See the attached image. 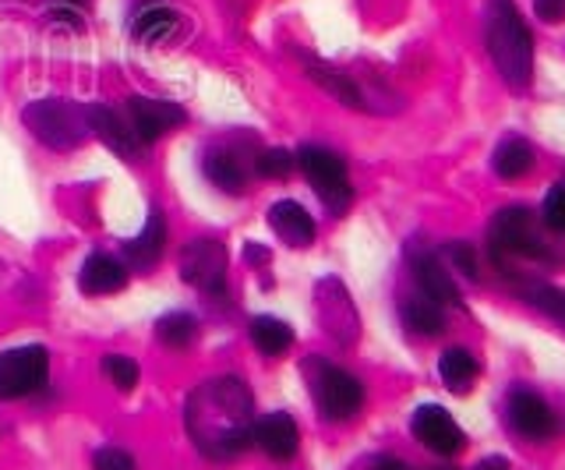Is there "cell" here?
I'll return each mask as SVG.
<instances>
[{
    "label": "cell",
    "mask_w": 565,
    "mask_h": 470,
    "mask_svg": "<svg viewBox=\"0 0 565 470\" xmlns=\"http://www.w3.org/2000/svg\"><path fill=\"white\" fill-rule=\"evenodd\" d=\"M255 399L241 378H212L188 396L184 425L205 457L226 460L247 449L255 431Z\"/></svg>",
    "instance_id": "6da1fadb"
},
{
    "label": "cell",
    "mask_w": 565,
    "mask_h": 470,
    "mask_svg": "<svg viewBox=\"0 0 565 470\" xmlns=\"http://www.w3.org/2000/svg\"><path fill=\"white\" fill-rule=\"evenodd\" d=\"M484 25L488 54L502 78L509 85H526L530 72H534V43H530V29L523 25L516 4L512 0H488Z\"/></svg>",
    "instance_id": "7a4b0ae2"
},
{
    "label": "cell",
    "mask_w": 565,
    "mask_h": 470,
    "mask_svg": "<svg viewBox=\"0 0 565 470\" xmlns=\"http://www.w3.org/2000/svg\"><path fill=\"white\" fill-rule=\"evenodd\" d=\"M491 258L494 266H505L509 258H530V263H547V266H562L565 252L555 248L552 241L541 234L537 216L530 209H502L499 216L491 220Z\"/></svg>",
    "instance_id": "3957f363"
},
{
    "label": "cell",
    "mask_w": 565,
    "mask_h": 470,
    "mask_svg": "<svg viewBox=\"0 0 565 470\" xmlns=\"http://www.w3.org/2000/svg\"><path fill=\"white\" fill-rule=\"evenodd\" d=\"M305 375H308V389L315 396V407L322 410V417H329V421H347V417H353L364 407V386L350 372L335 368V364L322 357H308Z\"/></svg>",
    "instance_id": "277c9868"
},
{
    "label": "cell",
    "mask_w": 565,
    "mask_h": 470,
    "mask_svg": "<svg viewBox=\"0 0 565 470\" xmlns=\"http://www.w3.org/2000/svg\"><path fill=\"white\" fill-rule=\"evenodd\" d=\"M294 160H297L300 173L308 178V184L318 191V199L326 202L329 213L343 216L353 202V188L347 178V163L340 160V156L329 152V149H318V146H305Z\"/></svg>",
    "instance_id": "5b68a950"
},
{
    "label": "cell",
    "mask_w": 565,
    "mask_h": 470,
    "mask_svg": "<svg viewBox=\"0 0 565 470\" xmlns=\"http://www.w3.org/2000/svg\"><path fill=\"white\" fill-rule=\"evenodd\" d=\"M25 125L50 149H75L88 135V120L82 110L67 107L61 99H40L25 107Z\"/></svg>",
    "instance_id": "8992f818"
},
{
    "label": "cell",
    "mask_w": 565,
    "mask_h": 470,
    "mask_svg": "<svg viewBox=\"0 0 565 470\" xmlns=\"http://www.w3.org/2000/svg\"><path fill=\"white\" fill-rule=\"evenodd\" d=\"M50 354L43 346H14L0 354V399H22L46 382Z\"/></svg>",
    "instance_id": "52a82bcc"
},
{
    "label": "cell",
    "mask_w": 565,
    "mask_h": 470,
    "mask_svg": "<svg viewBox=\"0 0 565 470\" xmlns=\"http://www.w3.org/2000/svg\"><path fill=\"white\" fill-rule=\"evenodd\" d=\"M411 431L420 446H428L438 457H459V452L467 449V435L463 428L456 425V417L438 407V404H424L414 410L411 417Z\"/></svg>",
    "instance_id": "ba28073f"
},
{
    "label": "cell",
    "mask_w": 565,
    "mask_h": 470,
    "mask_svg": "<svg viewBox=\"0 0 565 470\" xmlns=\"http://www.w3.org/2000/svg\"><path fill=\"white\" fill-rule=\"evenodd\" d=\"M509 421L530 442H547L562 428L555 410L547 407V399L537 396L534 389H516L509 396Z\"/></svg>",
    "instance_id": "9c48e42d"
},
{
    "label": "cell",
    "mask_w": 565,
    "mask_h": 470,
    "mask_svg": "<svg viewBox=\"0 0 565 470\" xmlns=\"http://www.w3.org/2000/svg\"><path fill=\"white\" fill-rule=\"evenodd\" d=\"M181 280L199 290H220L226 280V248L220 241H194L181 255Z\"/></svg>",
    "instance_id": "30bf717a"
},
{
    "label": "cell",
    "mask_w": 565,
    "mask_h": 470,
    "mask_svg": "<svg viewBox=\"0 0 565 470\" xmlns=\"http://www.w3.org/2000/svg\"><path fill=\"white\" fill-rule=\"evenodd\" d=\"M124 117H128V125H131L138 142L149 146V142H156L159 135L181 128L188 114L181 107H173V103H159V99L135 96V99H128V114H124Z\"/></svg>",
    "instance_id": "8fae6325"
},
{
    "label": "cell",
    "mask_w": 565,
    "mask_h": 470,
    "mask_svg": "<svg viewBox=\"0 0 565 470\" xmlns=\"http://www.w3.org/2000/svg\"><path fill=\"white\" fill-rule=\"evenodd\" d=\"M252 439L262 446L265 457H273V460L282 463V460H294V452L300 446V431H297L290 414H269V417H262V421L255 425Z\"/></svg>",
    "instance_id": "7c38bea8"
},
{
    "label": "cell",
    "mask_w": 565,
    "mask_h": 470,
    "mask_svg": "<svg viewBox=\"0 0 565 470\" xmlns=\"http://www.w3.org/2000/svg\"><path fill=\"white\" fill-rule=\"evenodd\" d=\"M85 120H88V131L99 135L117 156H124V160L138 156V138H135V131H131L128 117H124V114H117L110 107H88Z\"/></svg>",
    "instance_id": "4fadbf2b"
},
{
    "label": "cell",
    "mask_w": 565,
    "mask_h": 470,
    "mask_svg": "<svg viewBox=\"0 0 565 470\" xmlns=\"http://www.w3.org/2000/svg\"><path fill=\"white\" fill-rule=\"evenodd\" d=\"M163 248H167V220L152 213L149 223L141 226V234L124 245V258H128V266L135 273H152L159 266V258H163Z\"/></svg>",
    "instance_id": "5bb4252c"
},
{
    "label": "cell",
    "mask_w": 565,
    "mask_h": 470,
    "mask_svg": "<svg viewBox=\"0 0 565 470\" xmlns=\"http://www.w3.org/2000/svg\"><path fill=\"white\" fill-rule=\"evenodd\" d=\"M411 266H414V276L424 290V298H431L438 305H452V308H463V298H459V290L452 284V276L441 269V263L431 255V252H417L411 255Z\"/></svg>",
    "instance_id": "9a60e30c"
},
{
    "label": "cell",
    "mask_w": 565,
    "mask_h": 470,
    "mask_svg": "<svg viewBox=\"0 0 565 470\" xmlns=\"http://www.w3.org/2000/svg\"><path fill=\"white\" fill-rule=\"evenodd\" d=\"M269 226L282 245H290V248H308L315 241V220L308 209H300L297 202H276L269 209Z\"/></svg>",
    "instance_id": "2e32d148"
},
{
    "label": "cell",
    "mask_w": 565,
    "mask_h": 470,
    "mask_svg": "<svg viewBox=\"0 0 565 470\" xmlns=\"http://www.w3.org/2000/svg\"><path fill=\"white\" fill-rule=\"evenodd\" d=\"M78 284H82V290L88 293V298H103V293L124 290V284H128V269H124V263H117L114 255L96 252V255L85 258Z\"/></svg>",
    "instance_id": "e0dca14e"
},
{
    "label": "cell",
    "mask_w": 565,
    "mask_h": 470,
    "mask_svg": "<svg viewBox=\"0 0 565 470\" xmlns=\"http://www.w3.org/2000/svg\"><path fill=\"white\" fill-rule=\"evenodd\" d=\"M438 375H441V386L449 393H470L477 375H481V364H477V357L463 351V346H449V351L438 357Z\"/></svg>",
    "instance_id": "ac0fdd59"
},
{
    "label": "cell",
    "mask_w": 565,
    "mask_h": 470,
    "mask_svg": "<svg viewBox=\"0 0 565 470\" xmlns=\"http://www.w3.org/2000/svg\"><path fill=\"white\" fill-rule=\"evenodd\" d=\"M202 170H205L209 184H216L220 191H226V195H241L244 184H247V178H244V163H241L230 149H209Z\"/></svg>",
    "instance_id": "d6986e66"
},
{
    "label": "cell",
    "mask_w": 565,
    "mask_h": 470,
    "mask_svg": "<svg viewBox=\"0 0 565 470\" xmlns=\"http://www.w3.org/2000/svg\"><path fill=\"white\" fill-rule=\"evenodd\" d=\"M177 25H181V19L170 11V8H163V4H152V8H146V11H138L135 14V22H131V36L138 40V43H146V46H152V43H167L173 32H177Z\"/></svg>",
    "instance_id": "ffe728a7"
},
{
    "label": "cell",
    "mask_w": 565,
    "mask_h": 470,
    "mask_svg": "<svg viewBox=\"0 0 565 470\" xmlns=\"http://www.w3.org/2000/svg\"><path fill=\"white\" fill-rule=\"evenodd\" d=\"M491 167L502 181H516L530 167H534V149H530L526 138H516V135L502 138L499 149H494V156H491Z\"/></svg>",
    "instance_id": "44dd1931"
},
{
    "label": "cell",
    "mask_w": 565,
    "mask_h": 470,
    "mask_svg": "<svg viewBox=\"0 0 565 470\" xmlns=\"http://www.w3.org/2000/svg\"><path fill=\"white\" fill-rule=\"evenodd\" d=\"M252 340L258 346V354H265V357H282L294 346V329L282 322V319L262 316V319L252 322Z\"/></svg>",
    "instance_id": "7402d4cb"
},
{
    "label": "cell",
    "mask_w": 565,
    "mask_h": 470,
    "mask_svg": "<svg viewBox=\"0 0 565 470\" xmlns=\"http://www.w3.org/2000/svg\"><path fill=\"white\" fill-rule=\"evenodd\" d=\"M403 322L406 329H414L420 337H438L446 329V316H441V305L431 298H414L403 305Z\"/></svg>",
    "instance_id": "603a6c76"
},
{
    "label": "cell",
    "mask_w": 565,
    "mask_h": 470,
    "mask_svg": "<svg viewBox=\"0 0 565 470\" xmlns=\"http://www.w3.org/2000/svg\"><path fill=\"white\" fill-rule=\"evenodd\" d=\"M156 337L163 346H170V351H188L194 337H199V322H194L188 311H170V316L156 322Z\"/></svg>",
    "instance_id": "cb8c5ba5"
},
{
    "label": "cell",
    "mask_w": 565,
    "mask_h": 470,
    "mask_svg": "<svg viewBox=\"0 0 565 470\" xmlns=\"http://www.w3.org/2000/svg\"><path fill=\"white\" fill-rule=\"evenodd\" d=\"M520 293L534 308H541V311H547V316H555L558 322H565V293L562 290L544 287V284H520Z\"/></svg>",
    "instance_id": "d4e9b609"
},
{
    "label": "cell",
    "mask_w": 565,
    "mask_h": 470,
    "mask_svg": "<svg viewBox=\"0 0 565 470\" xmlns=\"http://www.w3.org/2000/svg\"><path fill=\"white\" fill-rule=\"evenodd\" d=\"M311 78L322 85L326 93H332L340 103H347V107H361V93H358V85H353L350 78L335 75V72H326V67H318V64H311Z\"/></svg>",
    "instance_id": "484cf974"
},
{
    "label": "cell",
    "mask_w": 565,
    "mask_h": 470,
    "mask_svg": "<svg viewBox=\"0 0 565 470\" xmlns=\"http://www.w3.org/2000/svg\"><path fill=\"white\" fill-rule=\"evenodd\" d=\"M103 372H106V378H110L120 393H131V389L138 386V378H141V372H138V361H131V357H120V354L103 357Z\"/></svg>",
    "instance_id": "4316f807"
},
{
    "label": "cell",
    "mask_w": 565,
    "mask_h": 470,
    "mask_svg": "<svg viewBox=\"0 0 565 470\" xmlns=\"http://www.w3.org/2000/svg\"><path fill=\"white\" fill-rule=\"evenodd\" d=\"M294 167H297V160L287 149H265L258 156V173L265 181H287Z\"/></svg>",
    "instance_id": "83f0119b"
},
{
    "label": "cell",
    "mask_w": 565,
    "mask_h": 470,
    "mask_svg": "<svg viewBox=\"0 0 565 470\" xmlns=\"http://www.w3.org/2000/svg\"><path fill=\"white\" fill-rule=\"evenodd\" d=\"M544 223L547 231L565 234V184H555L544 199Z\"/></svg>",
    "instance_id": "f1b7e54d"
},
{
    "label": "cell",
    "mask_w": 565,
    "mask_h": 470,
    "mask_svg": "<svg viewBox=\"0 0 565 470\" xmlns=\"http://www.w3.org/2000/svg\"><path fill=\"white\" fill-rule=\"evenodd\" d=\"M446 258H449V263H452L459 273H463V276H470V280L477 276V252L467 245V241H452V245L446 248Z\"/></svg>",
    "instance_id": "f546056e"
},
{
    "label": "cell",
    "mask_w": 565,
    "mask_h": 470,
    "mask_svg": "<svg viewBox=\"0 0 565 470\" xmlns=\"http://www.w3.org/2000/svg\"><path fill=\"white\" fill-rule=\"evenodd\" d=\"M93 470H138V467H135V460H131L124 449L106 446V449H96V457H93Z\"/></svg>",
    "instance_id": "4dcf8cb0"
},
{
    "label": "cell",
    "mask_w": 565,
    "mask_h": 470,
    "mask_svg": "<svg viewBox=\"0 0 565 470\" xmlns=\"http://www.w3.org/2000/svg\"><path fill=\"white\" fill-rule=\"evenodd\" d=\"M46 19H50V22H64V25H71V29H75V32H78V29L85 25V22H82V14H78L75 8H71V4H61V8H53V11L46 14Z\"/></svg>",
    "instance_id": "1f68e13d"
},
{
    "label": "cell",
    "mask_w": 565,
    "mask_h": 470,
    "mask_svg": "<svg viewBox=\"0 0 565 470\" xmlns=\"http://www.w3.org/2000/svg\"><path fill=\"white\" fill-rule=\"evenodd\" d=\"M537 14L544 22H565V0H537Z\"/></svg>",
    "instance_id": "d6a6232c"
},
{
    "label": "cell",
    "mask_w": 565,
    "mask_h": 470,
    "mask_svg": "<svg viewBox=\"0 0 565 470\" xmlns=\"http://www.w3.org/2000/svg\"><path fill=\"white\" fill-rule=\"evenodd\" d=\"M371 470H406L396 457H379L375 463H371Z\"/></svg>",
    "instance_id": "836d02e7"
},
{
    "label": "cell",
    "mask_w": 565,
    "mask_h": 470,
    "mask_svg": "<svg viewBox=\"0 0 565 470\" xmlns=\"http://www.w3.org/2000/svg\"><path fill=\"white\" fill-rule=\"evenodd\" d=\"M477 470H512L502 457H488V460H481L477 463Z\"/></svg>",
    "instance_id": "e575fe53"
},
{
    "label": "cell",
    "mask_w": 565,
    "mask_h": 470,
    "mask_svg": "<svg viewBox=\"0 0 565 470\" xmlns=\"http://www.w3.org/2000/svg\"><path fill=\"white\" fill-rule=\"evenodd\" d=\"M61 4H71V8H75V4H85V0H61Z\"/></svg>",
    "instance_id": "d590c367"
}]
</instances>
